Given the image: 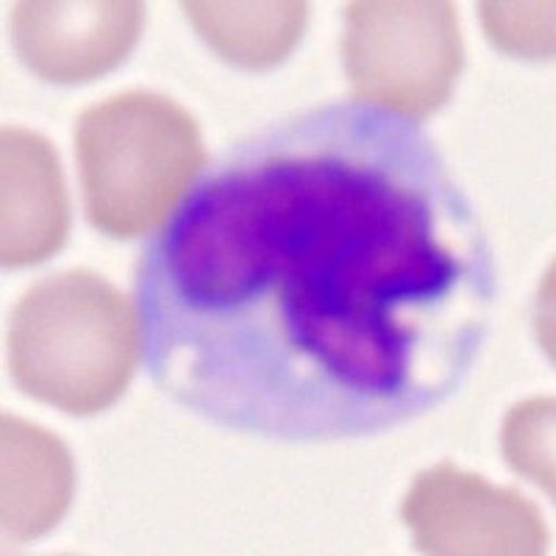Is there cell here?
Segmentation results:
<instances>
[{"label":"cell","instance_id":"cell-1","mask_svg":"<svg viewBox=\"0 0 556 556\" xmlns=\"http://www.w3.org/2000/svg\"><path fill=\"white\" fill-rule=\"evenodd\" d=\"M134 290L173 404L242 434L342 440L465 384L495 265L424 128L329 103L226 153L142 251Z\"/></svg>","mask_w":556,"mask_h":556},{"label":"cell","instance_id":"cell-2","mask_svg":"<svg viewBox=\"0 0 556 556\" xmlns=\"http://www.w3.org/2000/svg\"><path fill=\"white\" fill-rule=\"evenodd\" d=\"M137 362V315L96 273L42 278L14 306L9 365L34 401L70 415H98L126 392Z\"/></svg>","mask_w":556,"mask_h":556},{"label":"cell","instance_id":"cell-3","mask_svg":"<svg viewBox=\"0 0 556 556\" xmlns=\"http://www.w3.org/2000/svg\"><path fill=\"white\" fill-rule=\"evenodd\" d=\"M76 151L89 223L117 240L165 223L206 165L195 117L148 89L84 109Z\"/></svg>","mask_w":556,"mask_h":556},{"label":"cell","instance_id":"cell-4","mask_svg":"<svg viewBox=\"0 0 556 556\" xmlns=\"http://www.w3.org/2000/svg\"><path fill=\"white\" fill-rule=\"evenodd\" d=\"M351 92L404 121H426L454 92L465 62L448 0H354L342 37Z\"/></svg>","mask_w":556,"mask_h":556},{"label":"cell","instance_id":"cell-5","mask_svg":"<svg viewBox=\"0 0 556 556\" xmlns=\"http://www.w3.org/2000/svg\"><path fill=\"white\" fill-rule=\"evenodd\" d=\"M401 515L424 554L531 556L548 548L543 515L523 493L451 462L417 476Z\"/></svg>","mask_w":556,"mask_h":556},{"label":"cell","instance_id":"cell-6","mask_svg":"<svg viewBox=\"0 0 556 556\" xmlns=\"http://www.w3.org/2000/svg\"><path fill=\"white\" fill-rule=\"evenodd\" d=\"M146 26L137 0H23L14 7V48L51 84H84L121 67Z\"/></svg>","mask_w":556,"mask_h":556},{"label":"cell","instance_id":"cell-7","mask_svg":"<svg viewBox=\"0 0 556 556\" xmlns=\"http://www.w3.org/2000/svg\"><path fill=\"white\" fill-rule=\"evenodd\" d=\"M3 267H31L59 251L70 203L53 146L28 128H3Z\"/></svg>","mask_w":556,"mask_h":556},{"label":"cell","instance_id":"cell-8","mask_svg":"<svg viewBox=\"0 0 556 556\" xmlns=\"http://www.w3.org/2000/svg\"><path fill=\"white\" fill-rule=\"evenodd\" d=\"M3 538L28 543L62 523L76 468L64 443L17 415H3Z\"/></svg>","mask_w":556,"mask_h":556},{"label":"cell","instance_id":"cell-9","mask_svg":"<svg viewBox=\"0 0 556 556\" xmlns=\"http://www.w3.org/2000/svg\"><path fill=\"white\" fill-rule=\"evenodd\" d=\"M195 31L228 64L242 70H270L285 62L301 42L309 7L301 0L270 3H181Z\"/></svg>","mask_w":556,"mask_h":556},{"label":"cell","instance_id":"cell-10","mask_svg":"<svg viewBox=\"0 0 556 556\" xmlns=\"http://www.w3.org/2000/svg\"><path fill=\"white\" fill-rule=\"evenodd\" d=\"M504 454L520 476L554 495V399L523 401L509 412Z\"/></svg>","mask_w":556,"mask_h":556},{"label":"cell","instance_id":"cell-11","mask_svg":"<svg viewBox=\"0 0 556 556\" xmlns=\"http://www.w3.org/2000/svg\"><path fill=\"white\" fill-rule=\"evenodd\" d=\"M486 39L518 59L554 56V3H481Z\"/></svg>","mask_w":556,"mask_h":556}]
</instances>
